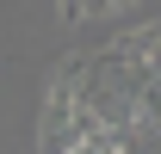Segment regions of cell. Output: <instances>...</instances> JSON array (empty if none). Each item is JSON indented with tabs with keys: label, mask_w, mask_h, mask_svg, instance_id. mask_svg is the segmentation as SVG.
I'll return each instance as SVG.
<instances>
[{
	"label": "cell",
	"mask_w": 161,
	"mask_h": 154,
	"mask_svg": "<svg viewBox=\"0 0 161 154\" xmlns=\"http://www.w3.org/2000/svg\"><path fill=\"white\" fill-rule=\"evenodd\" d=\"M43 154H149V148L124 136L112 117H99L68 74H56L50 111H43Z\"/></svg>",
	"instance_id": "6da1fadb"
}]
</instances>
